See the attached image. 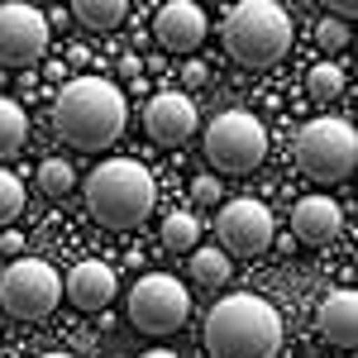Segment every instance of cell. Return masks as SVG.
<instances>
[{
    "label": "cell",
    "instance_id": "7",
    "mask_svg": "<svg viewBox=\"0 0 358 358\" xmlns=\"http://www.w3.org/2000/svg\"><path fill=\"white\" fill-rule=\"evenodd\" d=\"M62 301V277L43 258H15L0 273V310L15 320H43Z\"/></svg>",
    "mask_w": 358,
    "mask_h": 358
},
{
    "label": "cell",
    "instance_id": "23",
    "mask_svg": "<svg viewBox=\"0 0 358 358\" xmlns=\"http://www.w3.org/2000/svg\"><path fill=\"white\" fill-rule=\"evenodd\" d=\"M315 38H320V48H344L349 43V24H339V20H320V29H315Z\"/></svg>",
    "mask_w": 358,
    "mask_h": 358
},
{
    "label": "cell",
    "instance_id": "18",
    "mask_svg": "<svg viewBox=\"0 0 358 358\" xmlns=\"http://www.w3.org/2000/svg\"><path fill=\"white\" fill-rule=\"evenodd\" d=\"M192 282H201V287L229 282V253L224 248H196L192 253Z\"/></svg>",
    "mask_w": 358,
    "mask_h": 358
},
{
    "label": "cell",
    "instance_id": "12",
    "mask_svg": "<svg viewBox=\"0 0 358 358\" xmlns=\"http://www.w3.org/2000/svg\"><path fill=\"white\" fill-rule=\"evenodd\" d=\"M206 10L196 5V0H167L163 10H158V20H153V34H158V43L172 48V53H196L201 43H206Z\"/></svg>",
    "mask_w": 358,
    "mask_h": 358
},
{
    "label": "cell",
    "instance_id": "13",
    "mask_svg": "<svg viewBox=\"0 0 358 358\" xmlns=\"http://www.w3.org/2000/svg\"><path fill=\"white\" fill-rule=\"evenodd\" d=\"M62 292H67V301L77 306V310H101V306L115 301V268L101 263V258H86V263H77L67 273Z\"/></svg>",
    "mask_w": 358,
    "mask_h": 358
},
{
    "label": "cell",
    "instance_id": "25",
    "mask_svg": "<svg viewBox=\"0 0 358 358\" xmlns=\"http://www.w3.org/2000/svg\"><path fill=\"white\" fill-rule=\"evenodd\" d=\"M206 77H210V72H206V62H187V86H201Z\"/></svg>",
    "mask_w": 358,
    "mask_h": 358
},
{
    "label": "cell",
    "instance_id": "11",
    "mask_svg": "<svg viewBox=\"0 0 358 358\" xmlns=\"http://www.w3.org/2000/svg\"><path fill=\"white\" fill-rule=\"evenodd\" d=\"M143 129L153 143H167V148H177V143H187L196 129V106L192 96H182V91H158L148 106H143Z\"/></svg>",
    "mask_w": 358,
    "mask_h": 358
},
{
    "label": "cell",
    "instance_id": "4",
    "mask_svg": "<svg viewBox=\"0 0 358 358\" xmlns=\"http://www.w3.org/2000/svg\"><path fill=\"white\" fill-rule=\"evenodd\" d=\"M292 48V20L277 0H239L224 15V53L239 67H273Z\"/></svg>",
    "mask_w": 358,
    "mask_h": 358
},
{
    "label": "cell",
    "instance_id": "9",
    "mask_svg": "<svg viewBox=\"0 0 358 358\" xmlns=\"http://www.w3.org/2000/svg\"><path fill=\"white\" fill-rule=\"evenodd\" d=\"M48 48V20L24 0L0 5V67H34Z\"/></svg>",
    "mask_w": 358,
    "mask_h": 358
},
{
    "label": "cell",
    "instance_id": "20",
    "mask_svg": "<svg viewBox=\"0 0 358 358\" xmlns=\"http://www.w3.org/2000/svg\"><path fill=\"white\" fill-rule=\"evenodd\" d=\"M306 91H310L315 101H334V96L344 91V67H334V62H315V67L306 72Z\"/></svg>",
    "mask_w": 358,
    "mask_h": 358
},
{
    "label": "cell",
    "instance_id": "21",
    "mask_svg": "<svg viewBox=\"0 0 358 358\" xmlns=\"http://www.w3.org/2000/svg\"><path fill=\"white\" fill-rule=\"evenodd\" d=\"M72 182H77V172L62 163V158H48V163L38 167V192H48V196H67V192H72Z\"/></svg>",
    "mask_w": 358,
    "mask_h": 358
},
{
    "label": "cell",
    "instance_id": "2",
    "mask_svg": "<svg viewBox=\"0 0 358 358\" xmlns=\"http://www.w3.org/2000/svg\"><path fill=\"white\" fill-rule=\"evenodd\" d=\"M124 120H129V106L106 77H72L53 101V129L86 153L110 148L124 134Z\"/></svg>",
    "mask_w": 358,
    "mask_h": 358
},
{
    "label": "cell",
    "instance_id": "8",
    "mask_svg": "<svg viewBox=\"0 0 358 358\" xmlns=\"http://www.w3.org/2000/svg\"><path fill=\"white\" fill-rule=\"evenodd\" d=\"M192 315V292L167 273H148L129 287V325L143 334H172Z\"/></svg>",
    "mask_w": 358,
    "mask_h": 358
},
{
    "label": "cell",
    "instance_id": "26",
    "mask_svg": "<svg viewBox=\"0 0 358 358\" xmlns=\"http://www.w3.org/2000/svg\"><path fill=\"white\" fill-rule=\"evenodd\" d=\"M138 67H143V62H138L134 53H129V57H124V62H120V72H124V77H138Z\"/></svg>",
    "mask_w": 358,
    "mask_h": 358
},
{
    "label": "cell",
    "instance_id": "14",
    "mask_svg": "<svg viewBox=\"0 0 358 358\" xmlns=\"http://www.w3.org/2000/svg\"><path fill=\"white\" fill-rule=\"evenodd\" d=\"M315 320H320V339H325V344L354 349L358 344V296H354V287H334L330 296L320 301Z\"/></svg>",
    "mask_w": 358,
    "mask_h": 358
},
{
    "label": "cell",
    "instance_id": "6",
    "mask_svg": "<svg viewBox=\"0 0 358 358\" xmlns=\"http://www.w3.org/2000/svg\"><path fill=\"white\" fill-rule=\"evenodd\" d=\"M206 158L210 167H220V172H234V177H244L253 167L268 158V129H263V120L248 110H220L210 124H206Z\"/></svg>",
    "mask_w": 358,
    "mask_h": 358
},
{
    "label": "cell",
    "instance_id": "24",
    "mask_svg": "<svg viewBox=\"0 0 358 358\" xmlns=\"http://www.w3.org/2000/svg\"><path fill=\"white\" fill-rule=\"evenodd\" d=\"M192 201L196 206H220V182H215V177H196L192 182Z\"/></svg>",
    "mask_w": 358,
    "mask_h": 358
},
{
    "label": "cell",
    "instance_id": "1",
    "mask_svg": "<svg viewBox=\"0 0 358 358\" xmlns=\"http://www.w3.org/2000/svg\"><path fill=\"white\" fill-rule=\"evenodd\" d=\"M282 315L258 292H229L206 315V354L210 358H277Z\"/></svg>",
    "mask_w": 358,
    "mask_h": 358
},
{
    "label": "cell",
    "instance_id": "17",
    "mask_svg": "<svg viewBox=\"0 0 358 358\" xmlns=\"http://www.w3.org/2000/svg\"><path fill=\"white\" fill-rule=\"evenodd\" d=\"M24 138H29V115L0 96V158H15L24 148Z\"/></svg>",
    "mask_w": 358,
    "mask_h": 358
},
{
    "label": "cell",
    "instance_id": "15",
    "mask_svg": "<svg viewBox=\"0 0 358 358\" xmlns=\"http://www.w3.org/2000/svg\"><path fill=\"white\" fill-rule=\"evenodd\" d=\"M339 206H334L330 196H306L296 201V210H292V234L301 239V244H330L334 234H339Z\"/></svg>",
    "mask_w": 358,
    "mask_h": 358
},
{
    "label": "cell",
    "instance_id": "16",
    "mask_svg": "<svg viewBox=\"0 0 358 358\" xmlns=\"http://www.w3.org/2000/svg\"><path fill=\"white\" fill-rule=\"evenodd\" d=\"M77 24L96 29V34H110V29L124 24V15H129V5L124 0H77Z\"/></svg>",
    "mask_w": 358,
    "mask_h": 358
},
{
    "label": "cell",
    "instance_id": "19",
    "mask_svg": "<svg viewBox=\"0 0 358 358\" xmlns=\"http://www.w3.org/2000/svg\"><path fill=\"white\" fill-rule=\"evenodd\" d=\"M201 239V224H196L192 210H172L163 220V248H172V253H192V244Z\"/></svg>",
    "mask_w": 358,
    "mask_h": 358
},
{
    "label": "cell",
    "instance_id": "10",
    "mask_svg": "<svg viewBox=\"0 0 358 358\" xmlns=\"http://www.w3.org/2000/svg\"><path fill=\"white\" fill-rule=\"evenodd\" d=\"M215 229H220V244L229 258H258L277 234L273 210L263 201H229L220 210V220H215Z\"/></svg>",
    "mask_w": 358,
    "mask_h": 358
},
{
    "label": "cell",
    "instance_id": "22",
    "mask_svg": "<svg viewBox=\"0 0 358 358\" xmlns=\"http://www.w3.org/2000/svg\"><path fill=\"white\" fill-rule=\"evenodd\" d=\"M20 210H24V187H20V177H15V172H5V167H0V224H10Z\"/></svg>",
    "mask_w": 358,
    "mask_h": 358
},
{
    "label": "cell",
    "instance_id": "3",
    "mask_svg": "<svg viewBox=\"0 0 358 358\" xmlns=\"http://www.w3.org/2000/svg\"><path fill=\"white\" fill-rule=\"evenodd\" d=\"M158 201V182L153 172L134 158H110L86 177V210L106 229H134L148 220Z\"/></svg>",
    "mask_w": 358,
    "mask_h": 358
},
{
    "label": "cell",
    "instance_id": "28",
    "mask_svg": "<svg viewBox=\"0 0 358 358\" xmlns=\"http://www.w3.org/2000/svg\"><path fill=\"white\" fill-rule=\"evenodd\" d=\"M38 358H72V354H38Z\"/></svg>",
    "mask_w": 358,
    "mask_h": 358
},
{
    "label": "cell",
    "instance_id": "27",
    "mask_svg": "<svg viewBox=\"0 0 358 358\" xmlns=\"http://www.w3.org/2000/svg\"><path fill=\"white\" fill-rule=\"evenodd\" d=\"M143 358H177V354H172V349H148Z\"/></svg>",
    "mask_w": 358,
    "mask_h": 358
},
{
    "label": "cell",
    "instance_id": "5",
    "mask_svg": "<svg viewBox=\"0 0 358 358\" xmlns=\"http://www.w3.org/2000/svg\"><path fill=\"white\" fill-rule=\"evenodd\" d=\"M354 163H358V129L349 120H310L296 138V167H301L306 177H315V182H349L354 177Z\"/></svg>",
    "mask_w": 358,
    "mask_h": 358
}]
</instances>
